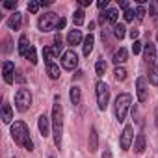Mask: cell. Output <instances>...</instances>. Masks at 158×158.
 <instances>
[{
    "mask_svg": "<svg viewBox=\"0 0 158 158\" xmlns=\"http://www.w3.org/2000/svg\"><path fill=\"white\" fill-rule=\"evenodd\" d=\"M61 134H63V108H61L60 97L56 95L52 104V136L58 149L61 147Z\"/></svg>",
    "mask_w": 158,
    "mask_h": 158,
    "instance_id": "cell-1",
    "label": "cell"
},
{
    "mask_svg": "<svg viewBox=\"0 0 158 158\" xmlns=\"http://www.w3.org/2000/svg\"><path fill=\"white\" fill-rule=\"evenodd\" d=\"M11 138H13V141H15L19 147H23V149H26V151H34V141H32V138H30L28 127H26L23 121H15V123L11 125Z\"/></svg>",
    "mask_w": 158,
    "mask_h": 158,
    "instance_id": "cell-2",
    "label": "cell"
},
{
    "mask_svg": "<svg viewBox=\"0 0 158 158\" xmlns=\"http://www.w3.org/2000/svg\"><path fill=\"white\" fill-rule=\"evenodd\" d=\"M130 104H132V97H130L128 93H121V95L115 99L114 110H115V119H117L119 123H123V121H125V117H127V112H128Z\"/></svg>",
    "mask_w": 158,
    "mask_h": 158,
    "instance_id": "cell-3",
    "label": "cell"
},
{
    "mask_svg": "<svg viewBox=\"0 0 158 158\" xmlns=\"http://www.w3.org/2000/svg\"><path fill=\"white\" fill-rule=\"evenodd\" d=\"M60 19H61V17H58L54 11H48V13H45V15L39 17L37 26H39L41 32H50V30H56V28H58Z\"/></svg>",
    "mask_w": 158,
    "mask_h": 158,
    "instance_id": "cell-4",
    "label": "cell"
},
{
    "mask_svg": "<svg viewBox=\"0 0 158 158\" xmlns=\"http://www.w3.org/2000/svg\"><path fill=\"white\" fill-rule=\"evenodd\" d=\"M30 104H32V93H30V89H26V88L19 89L15 93V106H17V110L19 112H26L30 108Z\"/></svg>",
    "mask_w": 158,
    "mask_h": 158,
    "instance_id": "cell-5",
    "label": "cell"
},
{
    "mask_svg": "<svg viewBox=\"0 0 158 158\" xmlns=\"http://www.w3.org/2000/svg\"><path fill=\"white\" fill-rule=\"evenodd\" d=\"M95 93H97V106H99V110H106L108 101H110V89H108V86L104 82H97Z\"/></svg>",
    "mask_w": 158,
    "mask_h": 158,
    "instance_id": "cell-6",
    "label": "cell"
},
{
    "mask_svg": "<svg viewBox=\"0 0 158 158\" xmlns=\"http://www.w3.org/2000/svg\"><path fill=\"white\" fill-rule=\"evenodd\" d=\"M76 65H78L76 52L74 50H65L63 56H61V67L67 69V71H73V69H76Z\"/></svg>",
    "mask_w": 158,
    "mask_h": 158,
    "instance_id": "cell-7",
    "label": "cell"
},
{
    "mask_svg": "<svg viewBox=\"0 0 158 158\" xmlns=\"http://www.w3.org/2000/svg\"><path fill=\"white\" fill-rule=\"evenodd\" d=\"M132 139H134V128L130 125H127L123 128V134H121V149L123 151H128L130 145H132Z\"/></svg>",
    "mask_w": 158,
    "mask_h": 158,
    "instance_id": "cell-8",
    "label": "cell"
},
{
    "mask_svg": "<svg viewBox=\"0 0 158 158\" xmlns=\"http://www.w3.org/2000/svg\"><path fill=\"white\" fill-rule=\"evenodd\" d=\"M136 93H138V101L139 102H145L147 97H149V93H147V82H145L143 76L136 80Z\"/></svg>",
    "mask_w": 158,
    "mask_h": 158,
    "instance_id": "cell-9",
    "label": "cell"
},
{
    "mask_svg": "<svg viewBox=\"0 0 158 158\" xmlns=\"http://www.w3.org/2000/svg\"><path fill=\"white\" fill-rule=\"evenodd\" d=\"M2 74H4V82H6V84H13L15 63H13V61H4V65H2Z\"/></svg>",
    "mask_w": 158,
    "mask_h": 158,
    "instance_id": "cell-10",
    "label": "cell"
},
{
    "mask_svg": "<svg viewBox=\"0 0 158 158\" xmlns=\"http://www.w3.org/2000/svg\"><path fill=\"white\" fill-rule=\"evenodd\" d=\"M50 123H52V119H48L45 114L43 115H39V119H37V127H39V132H41V136H48L50 134Z\"/></svg>",
    "mask_w": 158,
    "mask_h": 158,
    "instance_id": "cell-11",
    "label": "cell"
},
{
    "mask_svg": "<svg viewBox=\"0 0 158 158\" xmlns=\"http://www.w3.org/2000/svg\"><path fill=\"white\" fill-rule=\"evenodd\" d=\"M143 58H145V61L151 65V63H154V58H156V48H154V45L152 43H147L145 45V48H143Z\"/></svg>",
    "mask_w": 158,
    "mask_h": 158,
    "instance_id": "cell-12",
    "label": "cell"
},
{
    "mask_svg": "<svg viewBox=\"0 0 158 158\" xmlns=\"http://www.w3.org/2000/svg\"><path fill=\"white\" fill-rule=\"evenodd\" d=\"M21 23H23V15H21L19 11L11 13V17L8 19V26H10L11 30H19V28H21Z\"/></svg>",
    "mask_w": 158,
    "mask_h": 158,
    "instance_id": "cell-13",
    "label": "cell"
},
{
    "mask_svg": "<svg viewBox=\"0 0 158 158\" xmlns=\"http://www.w3.org/2000/svg\"><path fill=\"white\" fill-rule=\"evenodd\" d=\"M67 43L69 45H80L82 43V32L80 30H71L69 32V35H67Z\"/></svg>",
    "mask_w": 158,
    "mask_h": 158,
    "instance_id": "cell-14",
    "label": "cell"
},
{
    "mask_svg": "<svg viewBox=\"0 0 158 158\" xmlns=\"http://www.w3.org/2000/svg\"><path fill=\"white\" fill-rule=\"evenodd\" d=\"M30 48H32V47H30V43H28V37L23 34V35L19 37V54L26 58V54H28V50H30Z\"/></svg>",
    "mask_w": 158,
    "mask_h": 158,
    "instance_id": "cell-15",
    "label": "cell"
},
{
    "mask_svg": "<svg viewBox=\"0 0 158 158\" xmlns=\"http://www.w3.org/2000/svg\"><path fill=\"white\" fill-rule=\"evenodd\" d=\"M93 45H95V37L89 34L84 37V45H82V50H84V56H89L91 50H93Z\"/></svg>",
    "mask_w": 158,
    "mask_h": 158,
    "instance_id": "cell-16",
    "label": "cell"
},
{
    "mask_svg": "<svg viewBox=\"0 0 158 158\" xmlns=\"http://www.w3.org/2000/svg\"><path fill=\"white\" fill-rule=\"evenodd\" d=\"M97 147H99V134H97V128L91 127V130H89V151L95 152Z\"/></svg>",
    "mask_w": 158,
    "mask_h": 158,
    "instance_id": "cell-17",
    "label": "cell"
},
{
    "mask_svg": "<svg viewBox=\"0 0 158 158\" xmlns=\"http://www.w3.org/2000/svg\"><path fill=\"white\" fill-rule=\"evenodd\" d=\"M69 97H71V102H73L74 106H76V104H80V101H82V91H80V88H78V86H73Z\"/></svg>",
    "mask_w": 158,
    "mask_h": 158,
    "instance_id": "cell-18",
    "label": "cell"
},
{
    "mask_svg": "<svg viewBox=\"0 0 158 158\" xmlns=\"http://www.w3.org/2000/svg\"><path fill=\"white\" fill-rule=\"evenodd\" d=\"M134 151L138 154H141L145 151V134H138L136 139H134Z\"/></svg>",
    "mask_w": 158,
    "mask_h": 158,
    "instance_id": "cell-19",
    "label": "cell"
},
{
    "mask_svg": "<svg viewBox=\"0 0 158 158\" xmlns=\"http://www.w3.org/2000/svg\"><path fill=\"white\" fill-rule=\"evenodd\" d=\"M149 82L152 86H158V65L156 63L149 65Z\"/></svg>",
    "mask_w": 158,
    "mask_h": 158,
    "instance_id": "cell-20",
    "label": "cell"
},
{
    "mask_svg": "<svg viewBox=\"0 0 158 158\" xmlns=\"http://www.w3.org/2000/svg\"><path fill=\"white\" fill-rule=\"evenodd\" d=\"M11 119H13V110H11V106L8 102H4L2 104V121L4 123H11Z\"/></svg>",
    "mask_w": 158,
    "mask_h": 158,
    "instance_id": "cell-21",
    "label": "cell"
},
{
    "mask_svg": "<svg viewBox=\"0 0 158 158\" xmlns=\"http://www.w3.org/2000/svg\"><path fill=\"white\" fill-rule=\"evenodd\" d=\"M127 56H128L127 48H119V50L114 54V63L119 67V63H125V61H127Z\"/></svg>",
    "mask_w": 158,
    "mask_h": 158,
    "instance_id": "cell-22",
    "label": "cell"
},
{
    "mask_svg": "<svg viewBox=\"0 0 158 158\" xmlns=\"http://www.w3.org/2000/svg\"><path fill=\"white\" fill-rule=\"evenodd\" d=\"M104 15H106V21H108V23H112L114 26L117 24V19H119V13H117V10H115V8H110V10H108V11H106Z\"/></svg>",
    "mask_w": 158,
    "mask_h": 158,
    "instance_id": "cell-23",
    "label": "cell"
},
{
    "mask_svg": "<svg viewBox=\"0 0 158 158\" xmlns=\"http://www.w3.org/2000/svg\"><path fill=\"white\" fill-rule=\"evenodd\" d=\"M52 50H54V56H60L61 50H63V39H61L60 34L54 37V47H52Z\"/></svg>",
    "mask_w": 158,
    "mask_h": 158,
    "instance_id": "cell-24",
    "label": "cell"
},
{
    "mask_svg": "<svg viewBox=\"0 0 158 158\" xmlns=\"http://www.w3.org/2000/svg\"><path fill=\"white\" fill-rule=\"evenodd\" d=\"M86 13H84V10H76L74 11V15H73V23H74V26H82L84 24V17Z\"/></svg>",
    "mask_w": 158,
    "mask_h": 158,
    "instance_id": "cell-25",
    "label": "cell"
},
{
    "mask_svg": "<svg viewBox=\"0 0 158 158\" xmlns=\"http://www.w3.org/2000/svg\"><path fill=\"white\" fill-rule=\"evenodd\" d=\"M47 73H48V76L52 78V80L60 78V67L54 65V63H48V65H47Z\"/></svg>",
    "mask_w": 158,
    "mask_h": 158,
    "instance_id": "cell-26",
    "label": "cell"
},
{
    "mask_svg": "<svg viewBox=\"0 0 158 158\" xmlns=\"http://www.w3.org/2000/svg\"><path fill=\"white\" fill-rule=\"evenodd\" d=\"M43 58H45L47 65H48V63H54V61H52V58H54V50H52V47H45V48H43Z\"/></svg>",
    "mask_w": 158,
    "mask_h": 158,
    "instance_id": "cell-27",
    "label": "cell"
},
{
    "mask_svg": "<svg viewBox=\"0 0 158 158\" xmlns=\"http://www.w3.org/2000/svg\"><path fill=\"white\" fill-rule=\"evenodd\" d=\"M125 30H127V28H125V24H115V26H114V35H115L117 39H123V37H125V34H127Z\"/></svg>",
    "mask_w": 158,
    "mask_h": 158,
    "instance_id": "cell-28",
    "label": "cell"
},
{
    "mask_svg": "<svg viewBox=\"0 0 158 158\" xmlns=\"http://www.w3.org/2000/svg\"><path fill=\"white\" fill-rule=\"evenodd\" d=\"M95 71H97V76H102L106 73V61L104 60H99L97 65H95Z\"/></svg>",
    "mask_w": 158,
    "mask_h": 158,
    "instance_id": "cell-29",
    "label": "cell"
},
{
    "mask_svg": "<svg viewBox=\"0 0 158 158\" xmlns=\"http://www.w3.org/2000/svg\"><path fill=\"white\" fill-rule=\"evenodd\" d=\"M114 74H115V80H119V82H123L125 78H127V71H125L123 67H115Z\"/></svg>",
    "mask_w": 158,
    "mask_h": 158,
    "instance_id": "cell-30",
    "label": "cell"
},
{
    "mask_svg": "<svg viewBox=\"0 0 158 158\" xmlns=\"http://www.w3.org/2000/svg\"><path fill=\"white\" fill-rule=\"evenodd\" d=\"M26 60H30V63H34V65L37 63V54H35V48H34V47L28 50V54H26Z\"/></svg>",
    "mask_w": 158,
    "mask_h": 158,
    "instance_id": "cell-31",
    "label": "cell"
},
{
    "mask_svg": "<svg viewBox=\"0 0 158 158\" xmlns=\"http://www.w3.org/2000/svg\"><path fill=\"white\" fill-rule=\"evenodd\" d=\"M39 8H41L39 2H28V11H30V13H37Z\"/></svg>",
    "mask_w": 158,
    "mask_h": 158,
    "instance_id": "cell-32",
    "label": "cell"
},
{
    "mask_svg": "<svg viewBox=\"0 0 158 158\" xmlns=\"http://www.w3.org/2000/svg\"><path fill=\"white\" fill-rule=\"evenodd\" d=\"M143 15H145V8H143L141 4H138V8H136V17L141 21V19H143Z\"/></svg>",
    "mask_w": 158,
    "mask_h": 158,
    "instance_id": "cell-33",
    "label": "cell"
},
{
    "mask_svg": "<svg viewBox=\"0 0 158 158\" xmlns=\"http://www.w3.org/2000/svg\"><path fill=\"white\" fill-rule=\"evenodd\" d=\"M132 52H134V54H139V52H141V43H139V41H134V45H132Z\"/></svg>",
    "mask_w": 158,
    "mask_h": 158,
    "instance_id": "cell-34",
    "label": "cell"
},
{
    "mask_svg": "<svg viewBox=\"0 0 158 158\" xmlns=\"http://www.w3.org/2000/svg\"><path fill=\"white\" fill-rule=\"evenodd\" d=\"M134 19V11L132 10H127L125 11V21H132Z\"/></svg>",
    "mask_w": 158,
    "mask_h": 158,
    "instance_id": "cell-35",
    "label": "cell"
},
{
    "mask_svg": "<svg viewBox=\"0 0 158 158\" xmlns=\"http://www.w3.org/2000/svg\"><path fill=\"white\" fill-rule=\"evenodd\" d=\"M128 35H130V37H132V39H134V41H138V35H139V32H138V30H136V28H132V30H130V32H128Z\"/></svg>",
    "mask_w": 158,
    "mask_h": 158,
    "instance_id": "cell-36",
    "label": "cell"
},
{
    "mask_svg": "<svg viewBox=\"0 0 158 158\" xmlns=\"http://www.w3.org/2000/svg\"><path fill=\"white\" fill-rule=\"evenodd\" d=\"M4 8H8V10H13V8H17V2H6V4H4Z\"/></svg>",
    "mask_w": 158,
    "mask_h": 158,
    "instance_id": "cell-37",
    "label": "cell"
},
{
    "mask_svg": "<svg viewBox=\"0 0 158 158\" xmlns=\"http://www.w3.org/2000/svg\"><path fill=\"white\" fill-rule=\"evenodd\" d=\"M65 28V19H60V23H58V28L56 30H63Z\"/></svg>",
    "mask_w": 158,
    "mask_h": 158,
    "instance_id": "cell-38",
    "label": "cell"
},
{
    "mask_svg": "<svg viewBox=\"0 0 158 158\" xmlns=\"http://www.w3.org/2000/svg\"><path fill=\"white\" fill-rule=\"evenodd\" d=\"M102 158H112V152H110L108 149H104V152H102Z\"/></svg>",
    "mask_w": 158,
    "mask_h": 158,
    "instance_id": "cell-39",
    "label": "cell"
},
{
    "mask_svg": "<svg viewBox=\"0 0 158 158\" xmlns=\"http://www.w3.org/2000/svg\"><path fill=\"white\" fill-rule=\"evenodd\" d=\"M97 6H99V8H106V6H108V0H101Z\"/></svg>",
    "mask_w": 158,
    "mask_h": 158,
    "instance_id": "cell-40",
    "label": "cell"
},
{
    "mask_svg": "<svg viewBox=\"0 0 158 158\" xmlns=\"http://www.w3.org/2000/svg\"><path fill=\"white\" fill-rule=\"evenodd\" d=\"M17 82H24V76H23V73H21V71L17 73Z\"/></svg>",
    "mask_w": 158,
    "mask_h": 158,
    "instance_id": "cell-41",
    "label": "cell"
},
{
    "mask_svg": "<svg viewBox=\"0 0 158 158\" xmlns=\"http://www.w3.org/2000/svg\"><path fill=\"white\" fill-rule=\"evenodd\" d=\"M91 4V0H80V6L84 8V6H89Z\"/></svg>",
    "mask_w": 158,
    "mask_h": 158,
    "instance_id": "cell-42",
    "label": "cell"
},
{
    "mask_svg": "<svg viewBox=\"0 0 158 158\" xmlns=\"http://www.w3.org/2000/svg\"><path fill=\"white\" fill-rule=\"evenodd\" d=\"M39 4H41V6H50V0H41Z\"/></svg>",
    "mask_w": 158,
    "mask_h": 158,
    "instance_id": "cell-43",
    "label": "cell"
},
{
    "mask_svg": "<svg viewBox=\"0 0 158 158\" xmlns=\"http://www.w3.org/2000/svg\"><path fill=\"white\" fill-rule=\"evenodd\" d=\"M121 8H123V10L127 11V10H128V4H127V2H121Z\"/></svg>",
    "mask_w": 158,
    "mask_h": 158,
    "instance_id": "cell-44",
    "label": "cell"
},
{
    "mask_svg": "<svg viewBox=\"0 0 158 158\" xmlns=\"http://www.w3.org/2000/svg\"><path fill=\"white\" fill-rule=\"evenodd\" d=\"M156 127H158V110H156Z\"/></svg>",
    "mask_w": 158,
    "mask_h": 158,
    "instance_id": "cell-45",
    "label": "cell"
},
{
    "mask_svg": "<svg viewBox=\"0 0 158 158\" xmlns=\"http://www.w3.org/2000/svg\"><path fill=\"white\" fill-rule=\"evenodd\" d=\"M50 158H54V156H50Z\"/></svg>",
    "mask_w": 158,
    "mask_h": 158,
    "instance_id": "cell-46",
    "label": "cell"
}]
</instances>
